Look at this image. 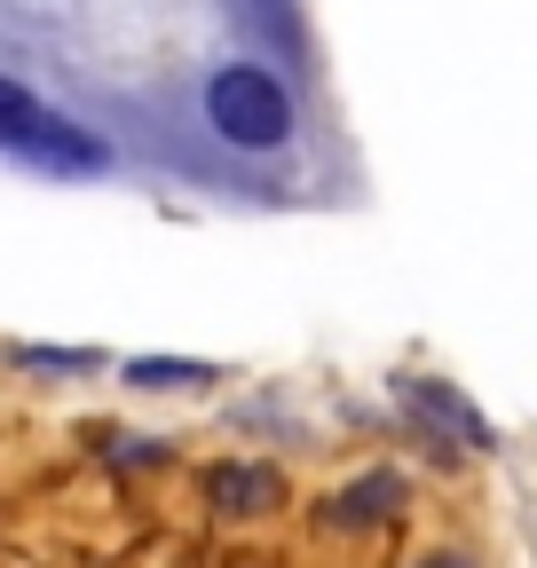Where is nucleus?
<instances>
[{
    "label": "nucleus",
    "instance_id": "4",
    "mask_svg": "<svg viewBox=\"0 0 537 568\" xmlns=\"http://www.w3.org/2000/svg\"><path fill=\"white\" fill-rule=\"evenodd\" d=\"M206 506L214 514H268L277 506V474L268 466H206Z\"/></svg>",
    "mask_w": 537,
    "mask_h": 568
},
{
    "label": "nucleus",
    "instance_id": "1",
    "mask_svg": "<svg viewBox=\"0 0 537 568\" xmlns=\"http://www.w3.org/2000/svg\"><path fill=\"white\" fill-rule=\"evenodd\" d=\"M197 126L230 159H277L301 142V95L268 55H214L197 71Z\"/></svg>",
    "mask_w": 537,
    "mask_h": 568
},
{
    "label": "nucleus",
    "instance_id": "3",
    "mask_svg": "<svg viewBox=\"0 0 537 568\" xmlns=\"http://www.w3.org/2000/svg\"><path fill=\"white\" fill-rule=\"evenodd\" d=\"M395 387H403V403H412L419 418H435V426H443V435H450V426H458V435H466V443H475V450H490V418H483L475 403H466L458 387H443V379H395Z\"/></svg>",
    "mask_w": 537,
    "mask_h": 568
},
{
    "label": "nucleus",
    "instance_id": "7",
    "mask_svg": "<svg viewBox=\"0 0 537 568\" xmlns=\"http://www.w3.org/2000/svg\"><path fill=\"white\" fill-rule=\"evenodd\" d=\"M17 364H40V372H95L103 355H95V347H17Z\"/></svg>",
    "mask_w": 537,
    "mask_h": 568
},
{
    "label": "nucleus",
    "instance_id": "2",
    "mask_svg": "<svg viewBox=\"0 0 537 568\" xmlns=\"http://www.w3.org/2000/svg\"><path fill=\"white\" fill-rule=\"evenodd\" d=\"M0 159H24L40 174H111L119 166L103 134H88L72 111H55L17 71H0Z\"/></svg>",
    "mask_w": 537,
    "mask_h": 568
},
{
    "label": "nucleus",
    "instance_id": "5",
    "mask_svg": "<svg viewBox=\"0 0 537 568\" xmlns=\"http://www.w3.org/2000/svg\"><path fill=\"white\" fill-rule=\"evenodd\" d=\"M387 514H395V474H364L348 497H332V506H324L332 529H379Z\"/></svg>",
    "mask_w": 537,
    "mask_h": 568
},
{
    "label": "nucleus",
    "instance_id": "6",
    "mask_svg": "<svg viewBox=\"0 0 537 568\" xmlns=\"http://www.w3.org/2000/svg\"><path fill=\"white\" fill-rule=\"evenodd\" d=\"M214 372L206 364H182V355H134L126 364V387H151V395H174V387H206Z\"/></svg>",
    "mask_w": 537,
    "mask_h": 568
}]
</instances>
